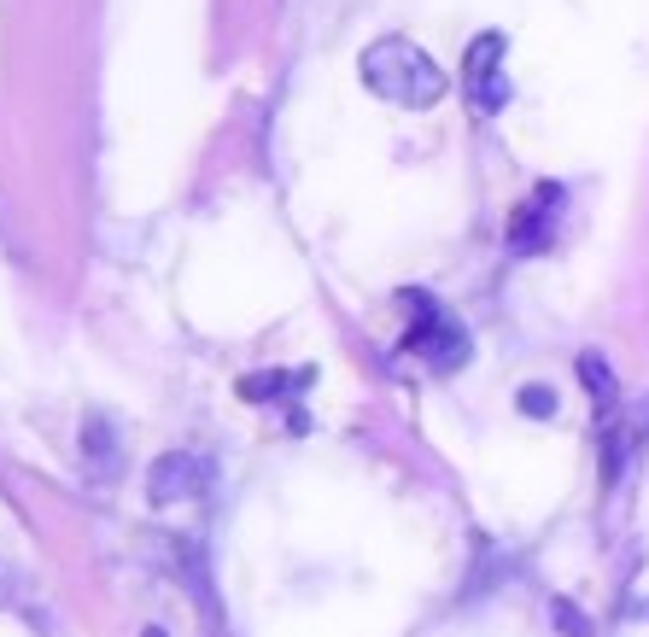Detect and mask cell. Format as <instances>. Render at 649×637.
I'll use <instances>...</instances> for the list:
<instances>
[{
	"mask_svg": "<svg viewBox=\"0 0 649 637\" xmlns=\"http://www.w3.org/2000/svg\"><path fill=\"white\" fill-rule=\"evenodd\" d=\"M88 468H94L100 480L117 468V462H112V445H106V421H100V416H88Z\"/></svg>",
	"mask_w": 649,
	"mask_h": 637,
	"instance_id": "8",
	"label": "cell"
},
{
	"mask_svg": "<svg viewBox=\"0 0 649 637\" xmlns=\"http://www.w3.org/2000/svg\"><path fill=\"white\" fill-rule=\"evenodd\" d=\"M311 380H316V368H263V375H240V398L247 404H293Z\"/></svg>",
	"mask_w": 649,
	"mask_h": 637,
	"instance_id": "6",
	"label": "cell"
},
{
	"mask_svg": "<svg viewBox=\"0 0 649 637\" xmlns=\"http://www.w3.org/2000/svg\"><path fill=\"white\" fill-rule=\"evenodd\" d=\"M211 485V462L193 457V450H170L165 462H153L147 474V498L165 509V503H181V498H199Z\"/></svg>",
	"mask_w": 649,
	"mask_h": 637,
	"instance_id": "4",
	"label": "cell"
},
{
	"mask_svg": "<svg viewBox=\"0 0 649 637\" xmlns=\"http://www.w3.org/2000/svg\"><path fill=\"white\" fill-rule=\"evenodd\" d=\"M579 380L592 386V398H597V409H603V421L615 416V375H608V363H603L597 352H585V357H579Z\"/></svg>",
	"mask_w": 649,
	"mask_h": 637,
	"instance_id": "7",
	"label": "cell"
},
{
	"mask_svg": "<svg viewBox=\"0 0 649 637\" xmlns=\"http://www.w3.org/2000/svg\"><path fill=\"white\" fill-rule=\"evenodd\" d=\"M147 637H165V631H147Z\"/></svg>",
	"mask_w": 649,
	"mask_h": 637,
	"instance_id": "11",
	"label": "cell"
},
{
	"mask_svg": "<svg viewBox=\"0 0 649 637\" xmlns=\"http://www.w3.org/2000/svg\"><path fill=\"white\" fill-rule=\"evenodd\" d=\"M503 41L498 30H485L469 59H462V88H469V112L474 117H498L503 106H510V76H503Z\"/></svg>",
	"mask_w": 649,
	"mask_h": 637,
	"instance_id": "3",
	"label": "cell"
},
{
	"mask_svg": "<svg viewBox=\"0 0 649 637\" xmlns=\"http://www.w3.org/2000/svg\"><path fill=\"white\" fill-rule=\"evenodd\" d=\"M521 416H533V421H551L556 416V393H551V386H521Z\"/></svg>",
	"mask_w": 649,
	"mask_h": 637,
	"instance_id": "9",
	"label": "cell"
},
{
	"mask_svg": "<svg viewBox=\"0 0 649 637\" xmlns=\"http://www.w3.org/2000/svg\"><path fill=\"white\" fill-rule=\"evenodd\" d=\"M643 614H649V608H643Z\"/></svg>",
	"mask_w": 649,
	"mask_h": 637,
	"instance_id": "12",
	"label": "cell"
},
{
	"mask_svg": "<svg viewBox=\"0 0 649 637\" xmlns=\"http://www.w3.org/2000/svg\"><path fill=\"white\" fill-rule=\"evenodd\" d=\"M357 71H363V88H369L375 100H392V106H404V112H428V106L444 100V88H451V76H444L410 35L369 41L363 59H357Z\"/></svg>",
	"mask_w": 649,
	"mask_h": 637,
	"instance_id": "1",
	"label": "cell"
},
{
	"mask_svg": "<svg viewBox=\"0 0 649 637\" xmlns=\"http://www.w3.org/2000/svg\"><path fill=\"white\" fill-rule=\"evenodd\" d=\"M556 205H562V188H556V181H544V188L526 199L515 211V222H510V252L526 258V252H544V246H551V211H556Z\"/></svg>",
	"mask_w": 649,
	"mask_h": 637,
	"instance_id": "5",
	"label": "cell"
},
{
	"mask_svg": "<svg viewBox=\"0 0 649 637\" xmlns=\"http://www.w3.org/2000/svg\"><path fill=\"white\" fill-rule=\"evenodd\" d=\"M398 304H410V334H404L398 352L421 357L428 368H439V375L462 368V357H469V327L444 311V304H433L428 293H398Z\"/></svg>",
	"mask_w": 649,
	"mask_h": 637,
	"instance_id": "2",
	"label": "cell"
},
{
	"mask_svg": "<svg viewBox=\"0 0 649 637\" xmlns=\"http://www.w3.org/2000/svg\"><path fill=\"white\" fill-rule=\"evenodd\" d=\"M551 620H556V631H562V637H592V620H585V614H579L574 603H567V597H556V603H551Z\"/></svg>",
	"mask_w": 649,
	"mask_h": 637,
	"instance_id": "10",
	"label": "cell"
}]
</instances>
